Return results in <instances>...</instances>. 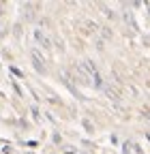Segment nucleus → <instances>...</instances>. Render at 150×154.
Wrapping results in <instances>:
<instances>
[{
	"mask_svg": "<svg viewBox=\"0 0 150 154\" xmlns=\"http://www.w3.org/2000/svg\"><path fill=\"white\" fill-rule=\"evenodd\" d=\"M32 60H34L36 71H45V66H43V58H39V54H36V51H32Z\"/></svg>",
	"mask_w": 150,
	"mask_h": 154,
	"instance_id": "1",
	"label": "nucleus"
},
{
	"mask_svg": "<svg viewBox=\"0 0 150 154\" xmlns=\"http://www.w3.org/2000/svg\"><path fill=\"white\" fill-rule=\"evenodd\" d=\"M105 94L109 96V99H118V96H116V92H114V90H109V88H105Z\"/></svg>",
	"mask_w": 150,
	"mask_h": 154,
	"instance_id": "2",
	"label": "nucleus"
}]
</instances>
